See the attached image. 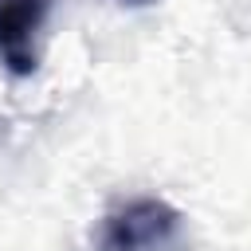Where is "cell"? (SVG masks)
I'll use <instances>...</instances> for the list:
<instances>
[{
	"label": "cell",
	"mask_w": 251,
	"mask_h": 251,
	"mask_svg": "<svg viewBox=\"0 0 251 251\" xmlns=\"http://www.w3.org/2000/svg\"><path fill=\"white\" fill-rule=\"evenodd\" d=\"M35 24H39V0H0V55L20 71L31 63L24 47Z\"/></svg>",
	"instance_id": "6da1fadb"
}]
</instances>
